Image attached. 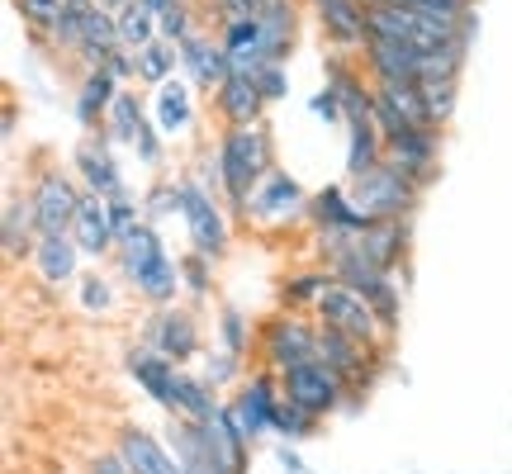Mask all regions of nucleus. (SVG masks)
<instances>
[{
    "mask_svg": "<svg viewBox=\"0 0 512 474\" xmlns=\"http://www.w3.org/2000/svg\"><path fill=\"white\" fill-rule=\"evenodd\" d=\"M114 48H119V24H114L110 10H100V5H95L91 19H86V38H81V53H76L81 72H86V67H105Z\"/></svg>",
    "mask_w": 512,
    "mask_h": 474,
    "instance_id": "obj_32",
    "label": "nucleus"
},
{
    "mask_svg": "<svg viewBox=\"0 0 512 474\" xmlns=\"http://www.w3.org/2000/svg\"><path fill=\"white\" fill-rule=\"evenodd\" d=\"M242 365H247V361H238L233 351H223L219 342H214V347H209V351L200 356V375L223 394L228 384H238V380H242Z\"/></svg>",
    "mask_w": 512,
    "mask_h": 474,
    "instance_id": "obj_43",
    "label": "nucleus"
},
{
    "mask_svg": "<svg viewBox=\"0 0 512 474\" xmlns=\"http://www.w3.org/2000/svg\"><path fill=\"white\" fill-rule=\"evenodd\" d=\"M275 437H285V441H304V437H313L318 432V418L313 413H304L299 403H290V399H280V408H275V427H271Z\"/></svg>",
    "mask_w": 512,
    "mask_h": 474,
    "instance_id": "obj_44",
    "label": "nucleus"
},
{
    "mask_svg": "<svg viewBox=\"0 0 512 474\" xmlns=\"http://www.w3.org/2000/svg\"><path fill=\"white\" fill-rule=\"evenodd\" d=\"M200 5H209L204 15H214V19H219V29H223L228 19H256L266 0H200Z\"/></svg>",
    "mask_w": 512,
    "mask_h": 474,
    "instance_id": "obj_47",
    "label": "nucleus"
},
{
    "mask_svg": "<svg viewBox=\"0 0 512 474\" xmlns=\"http://www.w3.org/2000/svg\"><path fill=\"white\" fill-rule=\"evenodd\" d=\"M256 19H261V29H266L271 62H290L294 38H299V5H294V0H266Z\"/></svg>",
    "mask_w": 512,
    "mask_h": 474,
    "instance_id": "obj_29",
    "label": "nucleus"
},
{
    "mask_svg": "<svg viewBox=\"0 0 512 474\" xmlns=\"http://www.w3.org/2000/svg\"><path fill=\"white\" fill-rule=\"evenodd\" d=\"M328 285H337V275L328 271V266H304V271H294L280 280V299H285V309L294 313H313V304L328 294Z\"/></svg>",
    "mask_w": 512,
    "mask_h": 474,
    "instance_id": "obj_31",
    "label": "nucleus"
},
{
    "mask_svg": "<svg viewBox=\"0 0 512 474\" xmlns=\"http://www.w3.org/2000/svg\"><path fill=\"white\" fill-rule=\"evenodd\" d=\"M422 95H427V110H432L437 128H446L460 100V76H432V81H422Z\"/></svg>",
    "mask_w": 512,
    "mask_h": 474,
    "instance_id": "obj_42",
    "label": "nucleus"
},
{
    "mask_svg": "<svg viewBox=\"0 0 512 474\" xmlns=\"http://www.w3.org/2000/svg\"><path fill=\"white\" fill-rule=\"evenodd\" d=\"M223 48H228V62H233V72H247L256 76L266 62H271V48H266V29H261V19H228L219 29Z\"/></svg>",
    "mask_w": 512,
    "mask_h": 474,
    "instance_id": "obj_25",
    "label": "nucleus"
},
{
    "mask_svg": "<svg viewBox=\"0 0 512 474\" xmlns=\"http://www.w3.org/2000/svg\"><path fill=\"white\" fill-rule=\"evenodd\" d=\"M38 247V219L34 204H29V190H5V204H0V252L10 266H24Z\"/></svg>",
    "mask_w": 512,
    "mask_h": 474,
    "instance_id": "obj_18",
    "label": "nucleus"
},
{
    "mask_svg": "<svg viewBox=\"0 0 512 474\" xmlns=\"http://www.w3.org/2000/svg\"><path fill=\"white\" fill-rule=\"evenodd\" d=\"M313 318H318V328H332V332H347L356 342H366V347H380V351H394V337L389 328L380 323V313L370 309L366 294H356L351 285H328V294L313 304Z\"/></svg>",
    "mask_w": 512,
    "mask_h": 474,
    "instance_id": "obj_7",
    "label": "nucleus"
},
{
    "mask_svg": "<svg viewBox=\"0 0 512 474\" xmlns=\"http://www.w3.org/2000/svg\"><path fill=\"white\" fill-rule=\"evenodd\" d=\"M171 214H181V195H176V181H157V185H152V190L143 195V219L162 228V219H171Z\"/></svg>",
    "mask_w": 512,
    "mask_h": 474,
    "instance_id": "obj_46",
    "label": "nucleus"
},
{
    "mask_svg": "<svg viewBox=\"0 0 512 474\" xmlns=\"http://www.w3.org/2000/svg\"><path fill=\"white\" fill-rule=\"evenodd\" d=\"M124 5H128V0H100V10H110V15H119Z\"/></svg>",
    "mask_w": 512,
    "mask_h": 474,
    "instance_id": "obj_52",
    "label": "nucleus"
},
{
    "mask_svg": "<svg viewBox=\"0 0 512 474\" xmlns=\"http://www.w3.org/2000/svg\"><path fill=\"white\" fill-rule=\"evenodd\" d=\"M238 219L247 228H261V233H285L290 223H309V190L294 181L285 166H275L271 176L252 190V200L242 204Z\"/></svg>",
    "mask_w": 512,
    "mask_h": 474,
    "instance_id": "obj_6",
    "label": "nucleus"
},
{
    "mask_svg": "<svg viewBox=\"0 0 512 474\" xmlns=\"http://www.w3.org/2000/svg\"><path fill=\"white\" fill-rule=\"evenodd\" d=\"M309 10H313V19H318L323 38H328V48L351 53V57L366 53L370 10L361 5V0H309Z\"/></svg>",
    "mask_w": 512,
    "mask_h": 474,
    "instance_id": "obj_14",
    "label": "nucleus"
},
{
    "mask_svg": "<svg viewBox=\"0 0 512 474\" xmlns=\"http://www.w3.org/2000/svg\"><path fill=\"white\" fill-rule=\"evenodd\" d=\"M280 389H285V399L299 403V408L313 413L318 422L332 418V413H351V408H356V403H351V389L342 384V375H332L318 356L304 365H290V370L280 375Z\"/></svg>",
    "mask_w": 512,
    "mask_h": 474,
    "instance_id": "obj_10",
    "label": "nucleus"
},
{
    "mask_svg": "<svg viewBox=\"0 0 512 474\" xmlns=\"http://www.w3.org/2000/svg\"><path fill=\"white\" fill-rule=\"evenodd\" d=\"M143 119H147V105H143V95H138V86H124L119 100L110 105V114H105V133H110V143L114 147H133Z\"/></svg>",
    "mask_w": 512,
    "mask_h": 474,
    "instance_id": "obj_33",
    "label": "nucleus"
},
{
    "mask_svg": "<svg viewBox=\"0 0 512 474\" xmlns=\"http://www.w3.org/2000/svg\"><path fill=\"white\" fill-rule=\"evenodd\" d=\"M181 76V48L166 43V38H152L147 48H138V86L157 91L162 81Z\"/></svg>",
    "mask_w": 512,
    "mask_h": 474,
    "instance_id": "obj_34",
    "label": "nucleus"
},
{
    "mask_svg": "<svg viewBox=\"0 0 512 474\" xmlns=\"http://www.w3.org/2000/svg\"><path fill=\"white\" fill-rule=\"evenodd\" d=\"M256 86H261V95H266V100H285V95H290V67H285V62H266V67H261V72H256Z\"/></svg>",
    "mask_w": 512,
    "mask_h": 474,
    "instance_id": "obj_48",
    "label": "nucleus"
},
{
    "mask_svg": "<svg viewBox=\"0 0 512 474\" xmlns=\"http://www.w3.org/2000/svg\"><path fill=\"white\" fill-rule=\"evenodd\" d=\"M318 318H309V313H275V318H266L261 323V332H256V356H261V365H271V370H290V365H304L318 356Z\"/></svg>",
    "mask_w": 512,
    "mask_h": 474,
    "instance_id": "obj_9",
    "label": "nucleus"
},
{
    "mask_svg": "<svg viewBox=\"0 0 512 474\" xmlns=\"http://www.w3.org/2000/svg\"><path fill=\"white\" fill-rule=\"evenodd\" d=\"M81 261H86V252L76 247V237H38L34 256H29V266H34V275L48 285V290H62V285H76L81 280Z\"/></svg>",
    "mask_w": 512,
    "mask_h": 474,
    "instance_id": "obj_23",
    "label": "nucleus"
},
{
    "mask_svg": "<svg viewBox=\"0 0 512 474\" xmlns=\"http://www.w3.org/2000/svg\"><path fill=\"white\" fill-rule=\"evenodd\" d=\"M162 441L171 446V456L181 460L185 474H247L238 460H233V451L223 446V437H219V427H214V418H209V422L166 418Z\"/></svg>",
    "mask_w": 512,
    "mask_h": 474,
    "instance_id": "obj_5",
    "label": "nucleus"
},
{
    "mask_svg": "<svg viewBox=\"0 0 512 474\" xmlns=\"http://www.w3.org/2000/svg\"><path fill=\"white\" fill-rule=\"evenodd\" d=\"M408 247H413V237H408V219H375L361 233V252L384 266V271H399L403 261H408Z\"/></svg>",
    "mask_w": 512,
    "mask_h": 474,
    "instance_id": "obj_27",
    "label": "nucleus"
},
{
    "mask_svg": "<svg viewBox=\"0 0 512 474\" xmlns=\"http://www.w3.org/2000/svg\"><path fill=\"white\" fill-rule=\"evenodd\" d=\"M152 119L162 128L166 138H181L185 128L195 124V86L185 76H171L152 91Z\"/></svg>",
    "mask_w": 512,
    "mask_h": 474,
    "instance_id": "obj_26",
    "label": "nucleus"
},
{
    "mask_svg": "<svg viewBox=\"0 0 512 474\" xmlns=\"http://www.w3.org/2000/svg\"><path fill=\"white\" fill-rule=\"evenodd\" d=\"M114 451L128 460L133 474H185L181 460L171 456V446L162 441V432L138 427V422H124V427L114 432Z\"/></svg>",
    "mask_w": 512,
    "mask_h": 474,
    "instance_id": "obj_17",
    "label": "nucleus"
},
{
    "mask_svg": "<svg viewBox=\"0 0 512 474\" xmlns=\"http://www.w3.org/2000/svg\"><path fill=\"white\" fill-rule=\"evenodd\" d=\"M81 195H86V185L76 181L72 171H62V166H38L34 181H29V204H34L38 237H67L72 233L76 214H81Z\"/></svg>",
    "mask_w": 512,
    "mask_h": 474,
    "instance_id": "obj_8",
    "label": "nucleus"
},
{
    "mask_svg": "<svg viewBox=\"0 0 512 474\" xmlns=\"http://www.w3.org/2000/svg\"><path fill=\"white\" fill-rule=\"evenodd\" d=\"M114 24H119V43H124V48H133V53H138V48H147V43L157 38V15L147 10L143 0H128L124 10L114 15Z\"/></svg>",
    "mask_w": 512,
    "mask_h": 474,
    "instance_id": "obj_38",
    "label": "nucleus"
},
{
    "mask_svg": "<svg viewBox=\"0 0 512 474\" xmlns=\"http://www.w3.org/2000/svg\"><path fill=\"white\" fill-rule=\"evenodd\" d=\"M124 365H128V375L138 380V389L171 418V399H176V375H181V365H171L162 351H152L147 342H133V347L124 351Z\"/></svg>",
    "mask_w": 512,
    "mask_h": 474,
    "instance_id": "obj_19",
    "label": "nucleus"
},
{
    "mask_svg": "<svg viewBox=\"0 0 512 474\" xmlns=\"http://www.w3.org/2000/svg\"><path fill=\"white\" fill-rule=\"evenodd\" d=\"M114 266H119V275L128 280V290L138 294V299H147L152 309L176 304V294L185 290V285H181V256L166 252L157 223H147V219L133 223L128 233H119Z\"/></svg>",
    "mask_w": 512,
    "mask_h": 474,
    "instance_id": "obj_1",
    "label": "nucleus"
},
{
    "mask_svg": "<svg viewBox=\"0 0 512 474\" xmlns=\"http://www.w3.org/2000/svg\"><path fill=\"white\" fill-rule=\"evenodd\" d=\"M133 157L143 166H152V171H162L166 166V133L157 128V119L147 114L143 128H138V138H133Z\"/></svg>",
    "mask_w": 512,
    "mask_h": 474,
    "instance_id": "obj_45",
    "label": "nucleus"
},
{
    "mask_svg": "<svg viewBox=\"0 0 512 474\" xmlns=\"http://www.w3.org/2000/svg\"><path fill=\"white\" fill-rule=\"evenodd\" d=\"M72 237H76V247L91 256L95 266L100 261H110L114 247H119V233H114V219H110V209H105V200L100 195H81V214H76L72 223Z\"/></svg>",
    "mask_w": 512,
    "mask_h": 474,
    "instance_id": "obj_24",
    "label": "nucleus"
},
{
    "mask_svg": "<svg viewBox=\"0 0 512 474\" xmlns=\"http://www.w3.org/2000/svg\"><path fill=\"white\" fill-rule=\"evenodd\" d=\"M384 157L399 171H408L422 190H432L441 176V128H408V133L384 143Z\"/></svg>",
    "mask_w": 512,
    "mask_h": 474,
    "instance_id": "obj_15",
    "label": "nucleus"
},
{
    "mask_svg": "<svg viewBox=\"0 0 512 474\" xmlns=\"http://www.w3.org/2000/svg\"><path fill=\"white\" fill-rule=\"evenodd\" d=\"M370 214L356 209L351 200V185H318L309 195V228H328V233H366L370 228Z\"/></svg>",
    "mask_w": 512,
    "mask_h": 474,
    "instance_id": "obj_21",
    "label": "nucleus"
},
{
    "mask_svg": "<svg viewBox=\"0 0 512 474\" xmlns=\"http://www.w3.org/2000/svg\"><path fill=\"white\" fill-rule=\"evenodd\" d=\"M181 76L195 86V91L214 95L233 76V62H228V48H223V38H214L209 29L200 34H190L181 43Z\"/></svg>",
    "mask_w": 512,
    "mask_h": 474,
    "instance_id": "obj_16",
    "label": "nucleus"
},
{
    "mask_svg": "<svg viewBox=\"0 0 512 474\" xmlns=\"http://www.w3.org/2000/svg\"><path fill=\"white\" fill-rule=\"evenodd\" d=\"M100 5V0H67L62 5V15H57V29L53 38H48V48L62 57H76L81 53V38H86V19H91V10Z\"/></svg>",
    "mask_w": 512,
    "mask_h": 474,
    "instance_id": "obj_35",
    "label": "nucleus"
},
{
    "mask_svg": "<svg viewBox=\"0 0 512 474\" xmlns=\"http://www.w3.org/2000/svg\"><path fill=\"white\" fill-rule=\"evenodd\" d=\"M309 110L318 114L323 124H347V114H342V100H337V95H332L328 86H323V91H318V95L309 100Z\"/></svg>",
    "mask_w": 512,
    "mask_h": 474,
    "instance_id": "obj_49",
    "label": "nucleus"
},
{
    "mask_svg": "<svg viewBox=\"0 0 512 474\" xmlns=\"http://www.w3.org/2000/svg\"><path fill=\"white\" fill-rule=\"evenodd\" d=\"M280 399H285V389H280V370H271V365H261V370H252L247 380L238 384V394H233V413H238L242 432L247 437H266L275 427V408H280Z\"/></svg>",
    "mask_w": 512,
    "mask_h": 474,
    "instance_id": "obj_12",
    "label": "nucleus"
},
{
    "mask_svg": "<svg viewBox=\"0 0 512 474\" xmlns=\"http://www.w3.org/2000/svg\"><path fill=\"white\" fill-rule=\"evenodd\" d=\"M76 304H81L86 318H110L114 313V280L100 271V266H95V271H81V280H76Z\"/></svg>",
    "mask_w": 512,
    "mask_h": 474,
    "instance_id": "obj_37",
    "label": "nucleus"
},
{
    "mask_svg": "<svg viewBox=\"0 0 512 474\" xmlns=\"http://www.w3.org/2000/svg\"><path fill=\"white\" fill-rule=\"evenodd\" d=\"M214 342H219L223 351H233L238 361H247L252 356V323H247V313L242 309H219V318H214Z\"/></svg>",
    "mask_w": 512,
    "mask_h": 474,
    "instance_id": "obj_39",
    "label": "nucleus"
},
{
    "mask_svg": "<svg viewBox=\"0 0 512 474\" xmlns=\"http://www.w3.org/2000/svg\"><path fill=\"white\" fill-rule=\"evenodd\" d=\"M209 100H214V110H219L223 128L266 124V105H271V100L261 95V86H256V76H247V72H233L219 91L209 95Z\"/></svg>",
    "mask_w": 512,
    "mask_h": 474,
    "instance_id": "obj_20",
    "label": "nucleus"
},
{
    "mask_svg": "<svg viewBox=\"0 0 512 474\" xmlns=\"http://www.w3.org/2000/svg\"><path fill=\"white\" fill-rule=\"evenodd\" d=\"M143 5H147V10H152V15H157V19H162L166 10H171V5H176V0H143Z\"/></svg>",
    "mask_w": 512,
    "mask_h": 474,
    "instance_id": "obj_51",
    "label": "nucleus"
},
{
    "mask_svg": "<svg viewBox=\"0 0 512 474\" xmlns=\"http://www.w3.org/2000/svg\"><path fill=\"white\" fill-rule=\"evenodd\" d=\"M342 128H347V181H356L384 162V133L375 119H347Z\"/></svg>",
    "mask_w": 512,
    "mask_h": 474,
    "instance_id": "obj_30",
    "label": "nucleus"
},
{
    "mask_svg": "<svg viewBox=\"0 0 512 474\" xmlns=\"http://www.w3.org/2000/svg\"><path fill=\"white\" fill-rule=\"evenodd\" d=\"M214 162H219V176H223V204L233 209V219L242 214V204L252 200V190L275 166V138L266 124H252V128H223L219 143H214Z\"/></svg>",
    "mask_w": 512,
    "mask_h": 474,
    "instance_id": "obj_2",
    "label": "nucleus"
},
{
    "mask_svg": "<svg viewBox=\"0 0 512 474\" xmlns=\"http://www.w3.org/2000/svg\"><path fill=\"white\" fill-rule=\"evenodd\" d=\"M119 91H124V81L110 72V67H86L81 72V81H76V124L86 128V133H95V128H105V114H110V105L119 100Z\"/></svg>",
    "mask_w": 512,
    "mask_h": 474,
    "instance_id": "obj_22",
    "label": "nucleus"
},
{
    "mask_svg": "<svg viewBox=\"0 0 512 474\" xmlns=\"http://www.w3.org/2000/svg\"><path fill=\"white\" fill-rule=\"evenodd\" d=\"M204 10H200V0H176L171 10H166L162 19H157V38H166V43H176L181 48L190 34H200L204 29Z\"/></svg>",
    "mask_w": 512,
    "mask_h": 474,
    "instance_id": "obj_40",
    "label": "nucleus"
},
{
    "mask_svg": "<svg viewBox=\"0 0 512 474\" xmlns=\"http://www.w3.org/2000/svg\"><path fill=\"white\" fill-rule=\"evenodd\" d=\"M143 342L152 351H162L166 361L181 365V370H190V365L204 356L200 318H195V309H185V304L152 309V318H147V328H143Z\"/></svg>",
    "mask_w": 512,
    "mask_h": 474,
    "instance_id": "obj_11",
    "label": "nucleus"
},
{
    "mask_svg": "<svg viewBox=\"0 0 512 474\" xmlns=\"http://www.w3.org/2000/svg\"><path fill=\"white\" fill-rule=\"evenodd\" d=\"M72 171H76V181L86 185L91 195H100V200H110V195H124L128 190L124 166H119V157H114V143H110L105 128L86 133V143L76 147V157H72Z\"/></svg>",
    "mask_w": 512,
    "mask_h": 474,
    "instance_id": "obj_13",
    "label": "nucleus"
},
{
    "mask_svg": "<svg viewBox=\"0 0 512 474\" xmlns=\"http://www.w3.org/2000/svg\"><path fill=\"white\" fill-rule=\"evenodd\" d=\"M223 408V394L214 384L195 375V370H181L176 375V399H171V418H195V422H209L214 413Z\"/></svg>",
    "mask_w": 512,
    "mask_h": 474,
    "instance_id": "obj_28",
    "label": "nucleus"
},
{
    "mask_svg": "<svg viewBox=\"0 0 512 474\" xmlns=\"http://www.w3.org/2000/svg\"><path fill=\"white\" fill-rule=\"evenodd\" d=\"M91 474H133L128 470V460L119 456V451H100V456H91V465H86Z\"/></svg>",
    "mask_w": 512,
    "mask_h": 474,
    "instance_id": "obj_50",
    "label": "nucleus"
},
{
    "mask_svg": "<svg viewBox=\"0 0 512 474\" xmlns=\"http://www.w3.org/2000/svg\"><path fill=\"white\" fill-rule=\"evenodd\" d=\"M176 195H181V223H185L190 252H204V256H214V261H223L228 247H233V209L209 185L195 181V176H181Z\"/></svg>",
    "mask_w": 512,
    "mask_h": 474,
    "instance_id": "obj_3",
    "label": "nucleus"
},
{
    "mask_svg": "<svg viewBox=\"0 0 512 474\" xmlns=\"http://www.w3.org/2000/svg\"><path fill=\"white\" fill-rule=\"evenodd\" d=\"M81 474H91V470H81Z\"/></svg>",
    "mask_w": 512,
    "mask_h": 474,
    "instance_id": "obj_54",
    "label": "nucleus"
},
{
    "mask_svg": "<svg viewBox=\"0 0 512 474\" xmlns=\"http://www.w3.org/2000/svg\"><path fill=\"white\" fill-rule=\"evenodd\" d=\"M361 5H366V10H375V5H389V0H361Z\"/></svg>",
    "mask_w": 512,
    "mask_h": 474,
    "instance_id": "obj_53",
    "label": "nucleus"
},
{
    "mask_svg": "<svg viewBox=\"0 0 512 474\" xmlns=\"http://www.w3.org/2000/svg\"><path fill=\"white\" fill-rule=\"evenodd\" d=\"M214 256H204V252H190L185 247V256H181V285H185V294L200 304V299H209L214 294Z\"/></svg>",
    "mask_w": 512,
    "mask_h": 474,
    "instance_id": "obj_41",
    "label": "nucleus"
},
{
    "mask_svg": "<svg viewBox=\"0 0 512 474\" xmlns=\"http://www.w3.org/2000/svg\"><path fill=\"white\" fill-rule=\"evenodd\" d=\"M422 195H427V190H422L408 171H399L389 157H384L375 171L351 181V200H356V209L370 214V219H413L422 209Z\"/></svg>",
    "mask_w": 512,
    "mask_h": 474,
    "instance_id": "obj_4",
    "label": "nucleus"
},
{
    "mask_svg": "<svg viewBox=\"0 0 512 474\" xmlns=\"http://www.w3.org/2000/svg\"><path fill=\"white\" fill-rule=\"evenodd\" d=\"M62 5H67V0H10V10H15L19 24H24V34L34 38V43H43V48H48V38H53V29H57Z\"/></svg>",
    "mask_w": 512,
    "mask_h": 474,
    "instance_id": "obj_36",
    "label": "nucleus"
}]
</instances>
